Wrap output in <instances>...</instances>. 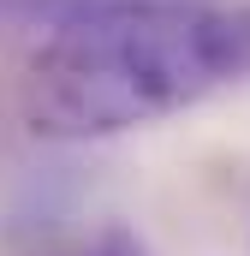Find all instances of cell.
<instances>
[{
    "instance_id": "cell-1",
    "label": "cell",
    "mask_w": 250,
    "mask_h": 256,
    "mask_svg": "<svg viewBox=\"0 0 250 256\" xmlns=\"http://www.w3.org/2000/svg\"><path fill=\"white\" fill-rule=\"evenodd\" d=\"M250 78V6L84 12L24 72V120L42 137H114Z\"/></svg>"
},
{
    "instance_id": "cell-2",
    "label": "cell",
    "mask_w": 250,
    "mask_h": 256,
    "mask_svg": "<svg viewBox=\"0 0 250 256\" xmlns=\"http://www.w3.org/2000/svg\"><path fill=\"white\" fill-rule=\"evenodd\" d=\"M42 256H149V244L131 232V226H102L90 238H72L60 250H42Z\"/></svg>"
}]
</instances>
